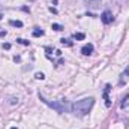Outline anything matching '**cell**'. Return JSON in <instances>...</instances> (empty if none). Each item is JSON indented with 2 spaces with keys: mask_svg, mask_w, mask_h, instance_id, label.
<instances>
[{
  "mask_svg": "<svg viewBox=\"0 0 129 129\" xmlns=\"http://www.w3.org/2000/svg\"><path fill=\"white\" fill-rule=\"evenodd\" d=\"M2 17H3V15H2V14H0V20H2Z\"/></svg>",
  "mask_w": 129,
  "mask_h": 129,
  "instance_id": "7402d4cb",
  "label": "cell"
},
{
  "mask_svg": "<svg viewBox=\"0 0 129 129\" xmlns=\"http://www.w3.org/2000/svg\"><path fill=\"white\" fill-rule=\"evenodd\" d=\"M11 104H12V105H15V104H18V98L12 96V98H11Z\"/></svg>",
  "mask_w": 129,
  "mask_h": 129,
  "instance_id": "2e32d148",
  "label": "cell"
},
{
  "mask_svg": "<svg viewBox=\"0 0 129 129\" xmlns=\"http://www.w3.org/2000/svg\"><path fill=\"white\" fill-rule=\"evenodd\" d=\"M74 38H75L77 41H83V39L86 38V35H84V33H75V35H74Z\"/></svg>",
  "mask_w": 129,
  "mask_h": 129,
  "instance_id": "30bf717a",
  "label": "cell"
},
{
  "mask_svg": "<svg viewBox=\"0 0 129 129\" xmlns=\"http://www.w3.org/2000/svg\"><path fill=\"white\" fill-rule=\"evenodd\" d=\"M81 53H83L84 56H90V54L93 53V45H92V44H86V45L81 48Z\"/></svg>",
  "mask_w": 129,
  "mask_h": 129,
  "instance_id": "5b68a950",
  "label": "cell"
},
{
  "mask_svg": "<svg viewBox=\"0 0 129 129\" xmlns=\"http://www.w3.org/2000/svg\"><path fill=\"white\" fill-rule=\"evenodd\" d=\"M9 24H11V26H14V27H23V23H21V21H18V20H17V21H15V20H11V21H9Z\"/></svg>",
  "mask_w": 129,
  "mask_h": 129,
  "instance_id": "9c48e42d",
  "label": "cell"
},
{
  "mask_svg": "<svg viewBox=\"0 0 129 129\" xmlns=\"http://www.w3.org/2000/svg\"><path fill=\"white\" fill-rule=\"evenodd\" d=\"M35 78H36V80H44V78H45V75H44L42 72H36V75H35Z\"/></svg>",
  "mask_w": 129,
  "mask_h": 129,
  "instance_id": "9a60e30c",
  "label": "cell"
},
{
  "mask_svg": "<svg viewBox=\"0 0 129 129\" xmlns=\"http://www.w3.org/2000/svg\"><path fill=\"white\" fill-rule=\"evenodd\" d=\"M5 35H6V32H0V38H2V36H5Z\"/></svg>",
  "mask_w": 129,
  "mask_h": 129,
  "instance_id": "ffe728a7",
  "label": "cell"
},
{
  "mask_svg": "<svg viewBox=\"0 0 129 129\" xmlns=\"http://www.w3.org/2000/svg\"><path fill=\"white\" fill-rule=\"evenodd\" d=\"M128 78H129V66L126 68V69H125V72L122 74V77H120V81H119V84H120V86H123V84L126 83V80H128Z\"/></svg>",
  "mask_w": 129,
  "mask_h": 129,
  "instance_id": "52a82bcc",
  "label": "cell"
},
{
  "mask_svg": "<svg viewBox=\"0 0 129 129\" xmlns=\"http://www.w3.org/2000/svg\"><path fill=\"white\" fill-rule=\"evenodd\" d=\"M39 99L45 104V105H48L50 108H53V110H56L59 114H63L64 111H66V105H64L62 101H50V99H47V98H44L41 93H39Z\"/></svg>",
  "mask_w": 129,
  "mask_h": 129,
  "instance_id": "7a4b0ae2",
  "label": "cell"
},
{
  "mask_svg": "<svg viewBox=\"0 0 129 129\" xmlns=\"http://www.w3.org/2000/svg\"><path fill=\"white\" fill-rule=\"evenodd\" d=\"M3 48H5V50H9V48H11V44H3Z\"/></svg>",
  "mask_w": 129,
  "mask_h": 129,
  "instance_id": "e0dca14e",
  "label": "cell"
},
{
  "mask_svg": "<svg viewBox=\"0 0 129 129\" xmlns=\"http://www.w3.org/2000/svg\"><path fill=\"white\" fill-rule=\"evenodd\" d=\"M50 12H53V14H57V11H56L54 8H50Z\"/></svg>",
  "mask_w": 129,
  "mask_h": 129,
  "instance_id": "d6986e66",
  "label": "cell"
},
{
  "mask_svg": "<svg viewBox=\"0 0 129 129\" xmlns=\"http://www.w3.org/2000/svg\"><path fill=\"white\" fill-rule=\"evenodd\" d=\"M93 105H95V98H83V99H80L71 105V111L78 117H84L90 113Z\"/></svg>",
  "mask_w": 129,
  "mask_h": 129,
  "instance_id": "6da1fadb",
  "label": "cell"
},
{
  "mask_svg": "<svg viewBox=\"0 0 129 129\" xmlns=\"http://www.w3.org/2000/svg\"><path fill=\"white\" fill-rule=\"evenodd\" d=\"M14 60H15V62H21V57H20V56H15Z\"/></svg>",
  "mask_w": 129,
  "mask_h": 129,
  "instance_id": "ac0fdd59",
  "label": "cell"
},
{
  "mask_svg": "<svg viewBox=\"0 0 129 129\" xmlns=\"http://www.w3.org/2000/svg\"><path fill=\"white\" fill-rule=\"evenodd\" d=\"M33 36H35V38H39V36H44V30H39V29H36V30H33Z\"/></svg>",
  "mask_w": 129,
  "mask_h": 129,
  "instance_id": "8fae6325",
  "label": "cell"
},
{
  "mask_svg": "<svg viewBox=\"0 0 129 129\" xmlns=\"http://www.w3.org/2000/svg\"><path fill=\"white\" fill-rule=\"evenodd\" d=\"M101 20H102V23H104V24H111V23L114 21L113 12H111V11H108V9H105V11L102 12V15H101Z\"/></svg>",
  "mask_w": 129,
  "mask_h": 129,
  "instance_id": "3957f363",
  "label": "cell"
},
{
  "mask_svg": "<svg viewBox=\"0 0 129 129\" xmlns=\"http://www.w3.org/2000/svg\"><path fill=\"white\" fill-rule=\"evenodd\" d=\"M11 129H18V128H15V126H14V128H11Z\"/></svg>",
  "mask_w": 129,
  "mask_h": 129,
  "instance_id": "44dd1931",
  "label": "cell"
},
{
  "mask_svg": "<svg viewBox=\"0 0 129 129\" xmlns=\"http://www.w3.org/2000/svg\"><path fill=\"white\" fill-rule=\"evenodd\" d=\"M51 27H53V29H54V30H57V32H60V30H63V27H62V26H60V24H56V23H54V24H53V26H51Z\"/></svg>",
  "mask_w": 129,
  "mask_h": 129,
  "instance_id": "5bb4252c",
  "label": "cell"
},
{
  "mask_svg": "<svg viewBox=\"0 0 129 129\" xmlns=\"http://www.w3.org/2000/svg\"><path fill=\"white\" fill-rule=\"evenodd\" d=\"M128 105H129V93L123 98V101H122V105H120V107H122V108H126Z\"/></svg>",
  "mask_w": 129,
  "mask_h": 129,
  "instance_id": "ba28073f",
  "label": "cell"
},
{
  "mask_svg": "<svg viewBox=\"0 0 129 129\" xmlns=\"http://www.w3.org/2000/svg\"><path fill=\"white\" fill-rule=\"evenodd\" d=\"M110 90H111V86L107 84V86H105V90H104V95H102V96H104V101H105V107H107V108L111 107V101H110V96H108Z\"/></svg>",
  "mask_w": 129,
  "mask_h": 129,
  "instance_id": "277c9868",
  "label": "cell"
},
{
  "mask_svg": "<svg viewBox=\"0 0 129 129\" xmlns=\"http://www.w3.org/2000/svg\"><path fill=\"white\" fill-rule=\"evenodd\" d=\"M17 42H18V44H23V45H30V42H29V41L21 39V38H18V39H17Z\"/></svg>",
  "mask_w": 129,
  "mask_h": 129,
  "instance_id": "4fadbf2b",
  "label": "cell"
},
{
  "mask_svg": "<svg viewBox=\"0 0 129 129\" xmlns=\"http://www.w3.org/2000/svg\"><path fill=\"white\" fill-rule=\"evenodd\" d=\"M60 42H62L63 45H66V47H72V41H69V39H66V38H63Z\"/></svg>",
  "mask_w": 129,
  "mask_h": 129,
  "instance_id": "7c38bea8",
  "label": "cell"
},
{
  "mask_svg": "<svg viewBox=\"0 0 129 129\" xmlns=\"http://www.w3.org/2000/svg\"><path fill=\"white\" fill-rule=\"evenodd\" d=\"M84 2H86V5H87L89 8L96 9V8H99V5H101V2H102V0H84Z\"/></svg>",
  "mask_w": 129,
  "mask_h": 129,
  "instance_id": "8992f818",
  "label": "cell"
}]
</instances>
